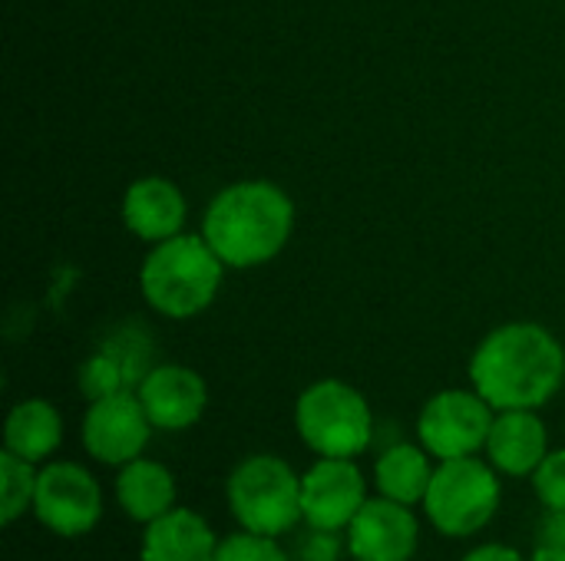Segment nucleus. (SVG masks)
Returning a JSON list of instances; mask_svg holds the SVG:
<instances>
[{
    "label": "nucleus",
    "mask_w": 565,
    "mask_h": 561,
    "mask_svg": "<svg viewBox=\"0 0 565 561\" xmlns=\"http://www.w3.org/2000/svg\"><path fill=\"white\" fill-rule=\"evenodd\" d=\"M295 231L291 195L268 179L225 185L205 208L202 238L225 268H258L285 251Z\"/></svg>",
    "instance_id": "2"
},
{
    "label": "nucleus",
    "mask_w": 565,
    "mask_h": 561,
    "mask_svg": "<svg viewBox=\"0 0 565 561\" xmlns=\"http://www.w3.org/2000/svg\"><path fill=\"white\" fill-rule=\"evenodd\" d=\"M152 430L156 427L139 393L119 390L103 400H89L83 417V446L103 466H126L142 456Z\"/></svg>",
    "instance_id": "9"
},
{
    "label": "nucleus",
    "mask_w": 565,
    "mask_h": 561,
    "mask_svg": "<svg viewBox=\"0 0 565 561\" xmlns=\"http://www.w3.org/2000/svg\"><path fill=\"white\" fill-rule=\"evenodd\" d=\"M119 215H122V225L136 238L159 245L166 238L182 235L185 215H189V202H185L182 188L172 179L146 175V179H136L126 188Z\"/></svg>",
    "instance_id": "13"
},
{
    "label": "nucleus",
    "mask_w": 565,
    "mask_h": 561,
    "mask_svg": "<svg viewBox=\"0 0 565 561\" xmlns=\"http://www.w3.org/2000/svg\"><path fill=\"white\" fill-rule=\"evenodd\" d=\"M218 539L212 526L192 509H172L146 526L142 532V561H215Z\"/></svg>",
    "instance_id": "15"
},
{
    "label": "nucleus",
    "mask_w": 565,
    "mask_h": 561,
    "mask_svg": "<svg viewBox=\"0 0 565 561\" xmlns=\"http://www.w3.org/2000/svg\"><path fill=\"white\" fill-rule=\"evenodd\" d=\"M225 496L232 516L245 532L278 539L305 519L301 476L281 456L271 453L242 460L228 476Z\"/></svg>",
    "instance_id": "4"
},
{
    "label": "nucleus",
    "mask_w": 565,
    "mask_h": 561,
    "mask_svg": "<svg viewBox=\"0 0 565 561\" xmlns=\"http://www.w3.org/2000/svg\"><path fill=\"white\" fill-rule=\"evenodd\" d=\"M463 561H530L523 559L516 549H510V546H480V549H473L470 555Z\"/></svg>",
    "instance_id": "25"
},
{
    "label": "nucleus",
    "mask_w": 565,
    "mask_h": 561,
    "mask_svg": "<svg viewBox=\"0 0 565 561\" xmlns=\"http://www.w3.org/2000/svg\"><path fill=\"white\" fill-rule=\"evenodd\" d=\"M530 561H565V549H559V546H543V542H536V549H533Z\"/></svg>",
    "instance_id": "26"
},
{
    "label": "nucleus",
    "mask_w": 565,
    "mask_h": 561,
    "mask_svg": "<svg viewBox=\"0 0 565 561\" xmlns=\"http://www.w3.org/2000/svg\"><path fill=\"white\" fill-rule=\"evenodd\" d=\"M470 384L493 410H540L565 384L563 344L543 324H503L473 350Z\"/></svg>",
    "instance_id": "1"
},
{
    "label": "nucleus",
    "mask_w": 565,
    "mask_h": 561,
    "mask_svg": "<svg viewBox=\"0 0 565 561\" xmlns=\"http://www.w3.org/2000/svg\"><path fill=\"white\" fill-rule=\"evenodd\" d=\"M434 470L430 466V453L417 443H397L391 450H384L377 456V466H374V486L381 496L394 499V503H404V506H414V503H424L427 489H430V479H434Z\"/></svg>",
    "instance_id": "18"
},
{
    "label": "nucleus",
    "mask_w": 565,
    "mask_h": 561,
    "mask_svg": "<svg viewBox=\"0 0 565 561\" xmlns=\"http://www.w3.org/2000/svg\"><path fill=\"white\" fill-rule=\"evenodd\" d=\"M344 532L354 561H411L420 539V526L411 506L387 496L367 499Z\"/></svg>",
    "instance_id": "11"
},
{
    "label": "nucleus",
    "mask_w": 565,
    "mask_h": 561,
    "mask_svg": "<svg viewBox=\"0 0 565 561\" xmlns=\"http://www.w3.org/2000/svg\"><path fill=\"white\" fill-rule=\"evenodd\" d=\"M338 555H341V542L328 529H311L301 539V561H338Z\"/></svg>",
    "instance_id": "23"
},
{
    "label": "nucleus",
    "mask_w": 565,
    "mask_h": 561,
    "mask_svg": "<svg viewBox=\"0 0 565 561\" xmlns=\"http://www.w3.org/2000/svg\"><path fill=\"white\" fill-rule=\"evenodd\" d=\"M116 503H119V509L132 522L149 526L159 516H166V513L175 509V479H172V473L162 463L139 456V460L119 466V476H116Z\"/></svg>",
    "instance_id": "16"
},
{
    "label": "nucleus",
    "mask_w": 565,
    "mask_h": 561,
    "mask_svg": "<svg viewBox=\"0 0 565 561\" xmlns=\"http://www.w3.org/2000/svg\"><path fill=\"white\" fill-rule=\"evenodd\" d=\"M364 503L367 483L354 460L318 456V463L301 476V513L311 529L341 532L354 522Z\"/></svg>",
    "instance_id": "10"
},
{
    "label": "nucleus",
    "mask_w": 565,
    "mask_h": 561,
    "mask_svg": "<svg viewBox=\"0 0 565 561\" xmlns=\"http://www.w3.org/2000/svg\"><path fill=\"white\" fill-rule=\"evenodd\" d=\"M149 420L162 433H179L189 430L202 420L209 407V387L205 380L182 364H159L152 367L139 387H136Z\"/></svg>",
    "instance_id": "12"
},
{
    "label": "nucleus",
    "mask_w": 565,
    "mask_h": 561,
    "mask_svg": "<svg viewBox=\"0 0 565 561\" xmlns=\"http://www.w3.org/2000/svg\"><path fill=\"white\" fill-rule=\"evenodd\" d=\"M33 516L43 529L79 539L103 519V489L89 470L76 463H50L36 476Z\"/></svg>",
    "instance_id": "8"
},
{
    "label": "nucleus",
    "mask_w": 565,
    "mask_h": 561,
    "mask_svg": "<svg viewBox=\"0 0 565 561\" xmlns=\"http://www.w3.org/2000/svg\"><path fill=\"white\" fill-rule=\"evenodd\" d=\"M295 427L318 456L354 460L371 446L374 417L361 390L344 380H318L295 403Z\"/></svg>",
    "instance_id": "5"
},
{
    "label": "nucleus",
    "mask_w": 565,
    "mask_h": 561,
    "mask_svg": "<svg viewBox=\"0 0 565 561\" xmlns=\"http://www.w3.org/2000/svg\"><path fill=\"white\" fill-rule=\"evenodd\" d=\"M225 261L202 235H175L146 255L139 268V288L146 304L172 321L202 314L222 288Z\"/></svg>",
    "instance_id": "3"
},
{
    "label": "nucleus",
    "mask_w": 565,
    "mask_h": 561,
    "mask_svg": "<svg viewBox=\"0 0 565 561\" xmlns=\"http://www.w3.org/2000/svg\"><path fill=\"white\" fill-rule=\"evenodd\" d=\"M149 370H139L136 360L116 354L113 347H103L79 367V390L89 400H103L119 390H132V380H142Z\"/></svg>",
    "instance_id": "19"
},
{
    "label": "nucleus",
    "mask_w": 565,
    "mask_h": 561,
    "mask_svg": "<svg viewBox=\"0 0 565 561\" xmlns=\"http://www.w3.org/2000/svg\"><path fill=\"white\" fill-rule=\"evenodd\" d=\"M215 561H291L288 552L271 539V536H258V532H238L228 536L225 542H218V555Z\"/></svg>",
    "instance_id": "21"
},
{
    "label": "nucleus",
    "mask_w": 565,
    "mask_h": 561,
    "mask_svg": "<svg viewBox=\"0 0 565 561\" xmlns=\"http://www.w3.org/2000/svg\"><path fill=\"white\" fill-rule=\"evenodd\" d=\"M533 489L546 509L565 513V450L550 453L533 473Z\"/></svg>",
    "instance_id": "22"
},
{
    "label": "nucleus",
    "mask_w": 565,
    "mask_h": 561,
    "mask_svg": "<svg viewBox=\"0 0 565 561\" xmlns=\"http://www.w3.org/2000/svg\"><path fill=\"white\" fill-rule=\"evenodd\" d=\"M503 499L500 476L477 456L440 460L430 489L424 496V513L430 526L447 539H470L490 526Z\"/></svg>",
    "instance_id": "6"
},
{
    "label": "nucleus",
    "mask_w": 565,
    "mask_h": 561,
    "mask_svg": "<svg viewBox=\"0 0 565 561\" xmlns=\"http://www.w3.org/2000/svg\"><path fill=\"white\" fill-rule=\"evenodd\" d=\"M63 443V417L53 403L33 397L23 400L10 410L7 427H3V450L26 460V463H43L56 453Z\"/></svg>",
    "instance_id": "17"
},
{
    "label": "nucleus",
    "mask_w": 565,
    "mask_h": 561,
    "mask_svg": "<svg viewBox=\"0 0 565 561\" xmlns=\"http://www.w3.org/2000/svg\"><path fill=\"white\" fill-rule=\"evenodd\" d=\"M36 463H26L13 453H0V522L13 526L26 509H33L36 496Z\"/></svg>",
    "instance_id": "20"
},
{
    "label": "nucleus",
    "mask_w": 565,
    "mask_h": 561,
    "mask_svg": "<svg viewBox=\"0 0 565 561\" xmlns=\"http://www.w3.org/2000/svg\"><path fill=\"white\" fill-rule=\"evenodd\" d=\"M487 456L490 466L503 476H533L540 463L550 456L546 423L536 417V410H497L487 440Z\"/></svg>",
    "instance_id": "14"
},
{
    "label": "nucleus",
    "mask_w": 565,
    "mask_h": 561,
    "mask_svg": "<svg viewBox=\"0 0 565 561\" xmlns=\"http://www.w3.org/2000/svg\"><path fill=\"white\" fill-rule=\"evenodd\" d=\"M497 410L477 390H440L417 417V440L434 460H463L487 450Z\"/></svg>",
    "instance_id": "7"
},
{
    "label": "nucleus",
    "mask_w": 565,
    "mask_h": 561,
    "mask_svg": "<svg viewBox=\"0 0 565 561\" xmlns=\"http://www.w3.org/2000/svg\"><path fill=\"white\" fill-rule=\"evenodd\" d=\"M536 542L565 549V513L546 509V516H543V522H540V529H536Z\"/></svg>",
    "instance_id": "24"
}]
</instances>
